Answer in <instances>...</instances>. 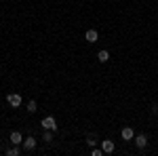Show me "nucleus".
Listing matches in <instances>:
<instances>
[{
  "instance_id": "6",
  "label": "nucleus",
  "mask_w": 158,
  "mask_h": 156,
  "mask_svg": "<svg viewBox=\"0 0 158 156\" xmlns=\"http://www.w3.org/2000/svg\"><path fill=\"white\" fill-rule=\"evenodd\" d=\"M9 139H11V144H13V145H21V144H23V135H21L19 131H13Z\"/></svg>"
},
{
  "instance_id": "10",
  "label": "nucleus",
  "mask_w": 158,
  "mask_h": 156,
  "mask_svg": "<svg viewBox=\"0 0 158 156\" xmlns=\"http://www.w3.org/2000/svg\"><path fill=\"white\" fill-rule=\"evenodd\" d=\"M25 110H27L30 114H34V112L38 110V103L34 101V99H30V101H27V106H25Z\"/></svg>"
},
{
  "instance_id": "5",
  "label": "nucleus",
  "mask_w": 158,
  "mask_h": 156,
  "mask_svg": "<svg viewBox=\"0 0 158 156\" xmlns=\"http://www.w3.org/2000/svg\"><path fill=\"white\" fill-rule=\"evenodd\" d=\"M133 139H135V145H137L139 150H143V148H146V145H148V137H146V135H143V133H141V135H135Z\"/></svg>"
},
{
  "instance_id": "1",
  "label": "nucleus",
  "mask_w": 158,
  "mask_h": 156,
  "mask_svg": "<svg viewBox=\"0 0 158 156\" xmlns=\"http://www.w3.org/2000/svg\"><path fill=\"white\" fill-rule=\"evenodd\" d=\"M40 124H42V129H49V131H57V120L53 118V116H44Z\"/></svg>"
},
{
  "instance_id": "8",
  "label": "nucleus",
  "mask_w": 158,
  "mask_h": 156,
  "mask_svg": "<svg viewBox=\"0 0 158 156\" xmlns=\"http://www.w3.org/2000/svg\"><path fill=\"white\" fill-rule=\"evenodd\" d=\"M120 135H122V139H127V141H129V139H133V137H135V131L131 129V127H124V129L120 131Z\"/></svg>"
},
{
  "instance_id": "2",
  "label": "nucleus",
  "mask_w": 158,
  "mask_h": 156,
  "mask_svg": "<svg viewBox=\"0 0 158 156\" xmlns=\"http://www.w3.org/2000/svg\"><path fill=\"white\" fill-rule=\"evenodd\" d=\"M6 103H9L11 108H19V106H21V95H19V93H9V95H6Z\"/></svg>"
},
{
  "instance_id": "13",
  "label": "nucleus",
  "mask_w": 158,
  "mask_h": 156,
  "mask_svg": "<svg viewBox=\"0 0 158 156\" xmlns=\"http://www.w3.org/2000/svg\"><path fill=\"white\" fill-rule=\"evenodd\" d=\"M19 154H21V150H19L17 145H13V148L6 150V156H19Z\"/></svg>"
},
{
  "instance_id": "11",
  "label": "nucleus",
  "mask_w": 158,
  "mask_h": 156,
  "mask_svg": "<svg viewBox=\"0 0 158 156\" xmlns=\"http://www.w3.org/2000/svg\"><path fill=\"white\" fill-rule=\"evenodd\" d=\"M97 59L101 61V63H106V61L110 59V53H108V51H99V53H97Z\"/></svg>"
},
{
  "instance_id": "9",
  "label": "nucleus",
  "mask_w": 158,
  "mask_h": 156,
  "mask_svg": "<svg viewBox=\"0 0 158 156\" xmlns=\"http://www.w3.org/2000/svg\"><path fill=\"white\" fill-rule=\"evenodd\" d=\"M86 144H89V148H95V145L99 144V141H97V135H95V133L86 135Z\"/></svg>"
},
{
  "instance_id": "3",
  "label": "nucleus",
  "mask_w": 158,
  "mask_h": 156,
  "mask_svg": "<svg viewBox=\"0 0 158 156\" xmlns=\"http://www.w3.org/2000/svg\"><path fill=\"white\" fill-rule=\"evenodd\" d=\"M36 145H38V141H36V137H25L23 139V148L27 150V152H32V150H36Z\"/></svg>"
},
{
  "instance_id": "14",
  "label": "nucleus",
  "mask_w": 158,
  "mask_h": 156,
  "mask_svg": "<svg viewBox=\"0 0 158 156\" xmlns=\"http://www.w3.org/2000/svg\"><path fill=\"white\" fill-rule=\"evenodd\" d=\"M101 154H103L101 148H93V150H91V156H101Z\"/></svg>"
},
{
  "instance_id": "12",
  "label": "nucleus",
  "mask_w": 158,
  "mask_h": 156,
  "mask_svg": "<svg viewBox=\"0 0 158 156\" xmlns=\"http://www.w3.org/2000/svg\"><path fill=\"white\" fill-rule=\"evenodd\" d=\"M42 141H47V144H51V141H53V131H49V129H44V135H42Z\"/></svg>"
},
{
  "instance_id": "4",
  "label": "nucleus",
  "mask_w": 158,
  "mask_h": 156,
  "mask_svg": "<svg viewBox=\"0 0 158 156\" xmlns=\"http://www.w3.org/2000/svg\"><path fill=\"white\" fill-rule=\"evenodd\" d=\"M101 150H103V154H112V152L116 150V145H114L112 139H103V141H101Z\"/></svg>"
},
{
  "instance_id": "7",
  "label": "nucleus",
  "mask_w": 158,
  "mask_h": 156,
  "mask_svg": "<svg viewBox=\"0 0 158 156\" xmlns=\"http://www.w3.org/2000/svg\"><path fill=\"white\" fill-rule=\"evenodd\" d=\"M85 40H89L91 44H93V42H97V40H99L97 30H86V32H85Z\"/></svg>"
}]
</instances>
